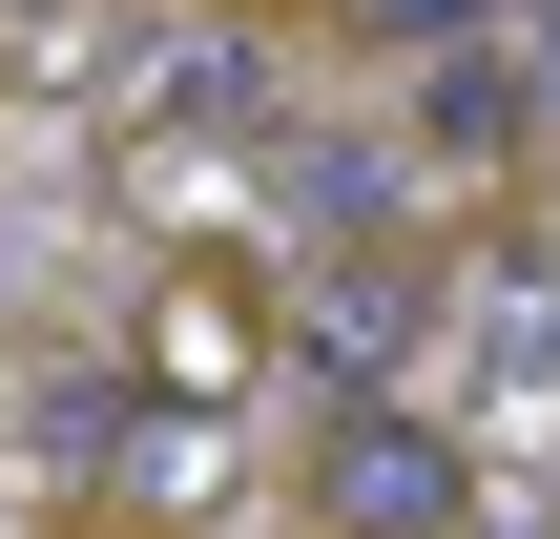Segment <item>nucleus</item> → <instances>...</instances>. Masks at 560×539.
Instances as JSON below:
<instances>
[{"mask_svg":"<svg viewBox=\"0 0 560 539\" xmlns=\"http://www.w3.org/2000/svg\"><path fill=\"white\" fill-rule=\"evenodd\" d=\"M332 519H353V539H436V519H457V436L353 415V436H332Z\"/></svg>","mask_w":560,"mask_h":539,"instance_id":"1","label":"nucleus"}]
</instances>
